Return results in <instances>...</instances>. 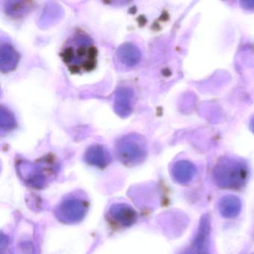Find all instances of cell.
<instances>
[{
    "mask_svg": "<svg viewBox=\"0 0 254 254\" xmlns=\"http://www.w3.org/2000/svg\"><path fill=\"white\" fill-rule=\"evenodd\" d=\"M61 56L71 72H88L96 66L97 50L89 35L78 32L66 41Z\"/></svg>",
    "mask_w": 254,
    "mask_h": 254,
    "instance_id": "1",
    "label": "cell"
},
{
    "mask_svg": "<svg viewBox=\"0 0 254 254\" xmlns=\"http://www.w3.org/2000/svg\"><path fill=\"white\" fill-rule=\"evenodd\" d=\"M247 178L246 166L233 159L223 158L214 168V181L221 188L237 190L243 187Z\"/></svg>",
    "mask_w": 254,
    "mask_h": 254,
    "instance_id": "2",
    "label": "cell"
},
{
    "mask_svg": "<svg viewBox=\"0 0 254 254\" xmlns=\"http://www.w3.org/2000/svg\"><path fill=\"white\" fill-rule=\"evenodd\" d=\"M145 139L137 133H130L119 139L117 142L118 155L126 163H134L142 160L146 154Z\"/></svg>",
    "mask_w": 254,
    "mask_h": 254,
    "instance_id": "3",
    "label": "cell"
},
{
    "mask_svg": "<svg viewBox=\"0 0 254 254\" xmlns=\"http://www.w3.org/2000/svg\"><path fill=\"white\" fill-rule=\"evenodd\" d=\"M210 220L207 215L200 219L198 230L193 242L191 254H209V235H210Z\"/></svg>",
    "mask_w": 254,
    "mask_h": 254,
    "instance_id": "4",
    "label": "cell"
},
{
    "mask_svg": "<svg viewBox=\"0 0 254 254\" xmlns=\"http://www.w3.org/2000/svg\"><path fill=\"white\" fill-rule=\"evenodd\" d=\"M133 93L128 87H120L116 92L114 111L116 114L125 119L128 117L132 112Z\"/></svg>",
    "mask_w": 254,
    "mask_h": 254,
    "instance_id": "5",
    "label": "cell"
},
{
    "mask_svg": "<svg viewBox=\"0 0 254 254\" xmlns=\"http://www.w3.org/2000/svg\"><path fill=\"white\" fill-rule=\"evenodd\" d=\"M19 62V55L14 47L8 43H1L0 47V69L2 72L14 70Z\"/></svg>",
    "mask_w": 254,
    "mask_h": 254,
    "instance_id": "6",
    "label": "cell"
},
{
    "mask_svg": "<svg viewBox=\"0 0 254 254\" xmlns=\"http://www.w3.org/2000/svg\"><path fill=\"white\" fill-rule=\"evenodd\" d=\"M117 54L122 63L127 66H136L141 59L140 50L131 43H126L120 46Z\"/></svg>",
    "mask_w": 254,
    "mask_h": 254,
    "instance_id": "7",
    "label": "cell"
},
{
    "mask_svg": "<svg viewBox=\"0 0 254 254\" xmlns=\"http://www.w3.org/2000/svg\"><path fill=\"white\" fill-rule=\"evenodd\" d=\"M218 209L223 217L233 218L240 213L242 203L240 199L235 195H227L221 199L218 203Z\"/></svg>",
    "mask_w": 254,
    "mask_h": 254,
    "instance_id": "8",
    "label": "cell"
},
{
    "mask_svg": "<svg viewBox=\"0 0 254 254\" xmlns=\"http://www.w3.org/2000/svg\"><path fill=\"white\" fill-rule=\"evenodd\" d=\"M195 172V167L186 160L178 162L172 170L174 178L181 184H187L191 181L194 178Z\"/></svg>",
    "mask_w": 254,
    "mask_h": 254,
    "instance_id": "9",
    "label": "cell"
},
{
    "mask_svg": "<svg viewBox=\"0 0 254 254\" xmlns=\"http://www.w3.org/2000/svg\"><path fill=\"white\" fill-rule=\"evenodd\" d=\"M108 154L105 148L99 145H95L90 147L86 154V158L89 163L99 165V166L105 164L108 160Z\"/></svg>",
    "mask_w": 254,
    "mask_h": 254,
    "instance_id": "10",
    "label": "cell"
},
{
    "mask_svg": "<svg viewBox=\"0 0 254 254\" xmlns=\"http://www.w3.org/2000/svg\"><path fill=\"white\" fill-rule=\"evenodd\" d=\"M32 8V2L23 1H12L7 2L5 5V11L11 17H20L29 13Z\"/></svg>",
    "mask_w": 254,
    "mask_h": 254,
    "instance_id": "11",
    "label": "cell"
},
{
    "mask_svg": "<svg viewBox=\"0 0 254 254\" xmlns=\"http://www.w3.org/2000/svg\"><path fill=\"white\" fill-rule=\"evenodd\" d=\"M16 127V120L12 113L2 107L0 111V131L3 136L5 133H9Z\"/></svg>",
    "mask_w": 254,
    "mask_h": 254,
    "instance_id": "12",
    "label": "cell"
}]
</instances>
